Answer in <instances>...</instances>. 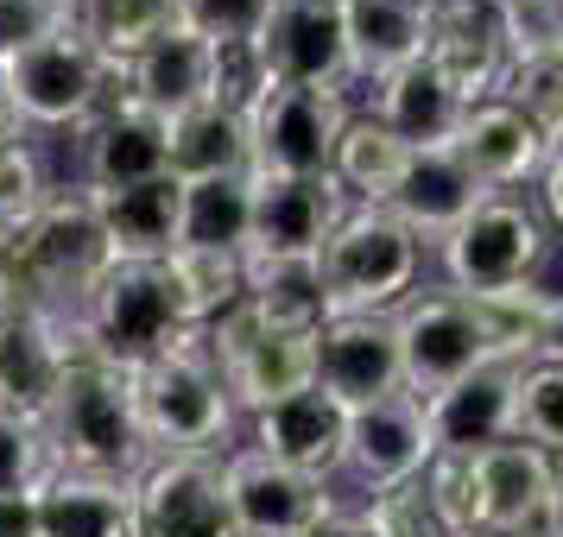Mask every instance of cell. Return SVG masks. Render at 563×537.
<instances>
[{
  "label": "cell",
  "instance_id": "cell-1",
  "mask_svg": "<svg viewBox=\"0 0 563 537\" xmlns=\"http://www.w3.org/2000/svg\"><path fill=\"white\" fill-rule=\"evenodd\" d=\"M45 443L52 461L70 474H108V481H140L146 474V430H140V399H133V373L102 355L70 360V373L57 385V405L45 417Z\"/></svg>",
  "mask_w": 563,
  "mask_h": 537
},
{
  "label": "cell",
  "instance_id": "cell-2",
  "mask_svg": "<svg viewBox=\"0 0 563 537\" xmlns=\"http://www.w3.org/2000/svg\"><path fill=\"white\" fill-rule=\"evenodd\" d=\"M133 399H140V430L153 461L165 456H197V461H222L234 436V392L222 380L216 355L203 348V329L178 342L172 355L146 360L133 373Z\"/></svg>",
  "mask_w": 563,
  "mask_h": 537
},
{
  "label": "cell",
  "instance_id": "cell-3",
  "mask_svg": "<svg viewBox=\"0 0 563 537\" xmlns=\"http://www.w3.org/2000/svg\"><path fill=\"white\" fill-rule=\"evenodd\" d=\"M190 335H197V323L184 316V298L172 284L165 259H108L89 304L77 310V348L114 360L128 373H140L158 355H172Z\"/></svg>",
  "mask_w": 563,
  "mask_h": 537
},
{
  "label": "cell",
  "instance_id": "cell-4",
  "mask_svg": "<svg viewBox=\"0 0 563 537\" xmlns=\"http://www.w3.org/2000/svg\"><path fill=\"white\" fill-rule=\"evenodd\" d=\"M108 234L96 215L89 190H52L45 203L32 209L26 222L13 228V266H20V298L45 316L77 323V310L89 304L96 279L108 272Z\"/></svg>",
  "mask_w": 563,
  "mask_h": 537
},
{
  "label": "cell",
  "instance_id": "cell-5",
  "mask_svg": "<svg viewBox=\"0 0 563 537\" xmlns=\"http://www.w3.org/2000/svg\"><path fill=\"white\" fill-rule=\"evenodd\" d=\"M317 266H323L330 316H393L418 291L424 240L386 209H349Z\"/></svg>",
  "mask_w": 563,
  "mask_h": 537
},
{
  "label": "cell",
  "instance_id": "cell-6",
  "mask_svg": "<svg viewBox=\"0 0 563 537\" xmlns=\"http://www.w3.org/2000/svg\"><path fill=\"white\" fill-rule=\"evenodd\" d=\"M7 82H13V108L26 127H89L108 102L128 96V70H114L77 26L52 32L45 45L7 57Z\"/></svg>",
  "mask_w": 563,
  "mask_h": 537
},
{
  "label": "cell",
  "instance_id": "cell-7",
  "mask_svg": "<svg viewBox=\"0 0 563 537\" xmlns=\"http://www.w3.org/2000/svg\"><path fill=\"white\" fill-rule=\"evenodd\" d=\"M532 26L494 0H424V64L462 96V108L494 102L526 52Z\"/></svg>",
  "mask_w": 563,
  "mask_h": 537
},
{
  "label": "cell",
  "instance_id": "cell-8",
  "mask_svg": "<svg viewBox=\"0 0 563 537\" xmlns=\"http://www.w3.org/2000/svg\"><path fill=\"white\" fill-rule=\"evenodd\" d=\"M437 254H443V284L450 291L487 298V291H512V284L538 279V266L551 254V228L526 197H487Z\"/></svg>",
  "mask_w": 563,
  "mask_h": 537
},
{
  "label": "cell",
  "instance_id": "cell-9",
  "mask_svg": "<svg viewBox=\"0 0 563 537\" xmlns=\"http://www.w3.org/2000/svg\"><path fill=\"white\" fill-rule=\"evenodd\" d=\"M349 127L342 89H298V82H260L247 102V153L260 178H330L335 139Z\"/></svg>",
  "mask_w": 563,
  "mask_h": 537
},
{
  "label": "cell",
  "instance_id": "cell-10",
  "mask_svg": "<svg viewBox=\"0 0 563 537\" xmlns=\"http://www.w3.org/2000/svg\"><path fill=\"white\" fill-rule=\"evenodd\" d=\"M393 335H399V360H406V392L418 405L494 360L475 304L450 284L443 291H411L406 304L393 310Z\"/></svg>",
  "mask_w": 563,
  "mask_h": 537
},
{
  "label": "cell",
  "instance_id": "cell-11",
  "mask_svg": "<svg viewBox=\"0 0 563 537\" xmlns=\"http://www.w3.org/2000/svg\"><path fill=\"white\" fill-rule=\"evenodd\" d=\"M203 348L216 355L222 380L234 392V411H266L317 385V335L266 329L247 304H234L229 316H216L203 329Z\"/></svg>",
  "mask_w": 563,
  "mask_h": 537
},
{
  "label": "cell",
  "instance_id": "cell-12",
  "mask_svg": "<svg viewBox=\"0 0 563 537\" xmlns=\"http://www.w3.org/2000/svg\"><path fill=\"white\" fill-rule=\"evenodd\" d=\"M222 493L241 537H305L323 512H335L330 481H310L298 468L260 456L254 443L222 456Z\"/></svg>",
  "mask_w": 563,
  "mask_h": 537
},
{
  "label": "cell",
  "instance_id": "cell-13",
  "mask_svg": "<svg viewBox=\"0 0 563 537\" xmlns=\"http://www.w3.org/2000/svg\"><path fill=\"white\" fill-rule=\"evenodd\" d=\"M70 360H77V323L45 316L32 304L0 310V411L45 424Z\"/></svg>",
  "mask_w": 563,
  "mask_h": 537
},
{
  "label": "cell",
  "instance_id": "cell-14",
  "mask_svg": "<svg viewBox=\"0 0 563 537\" xmlns=\"http://www.w3.org/2000/svg\"><path fill=\"white\" fill-rule=\"evenodd\" d=\"M266 82H298V89H349V26L342 7L323 0H279L273 20L254 38Z\"/></svg>",
  "mask_w": 563,
  "mask_h": 537
},
{
  "label": "cell",
  "instance_id": "cell-15",
  "mask_svg": "<svg viewBox=\"0 0 563 537\" xmlns=\"http://www.w3.org/2000/svg\"><path fill=\"white\" fill-rule=\"evenodd\" d=\"M349 197L330 178H260L254 171V259H317L342 228Z\"/></svg>",
  "mask_w": 563,
  "mask_h": 537
},
{
  "label": "cell",
  "instance_id": "cell-16",
  "mask_svg": "<svg viewBox=\"0 0 563 537\" xmlns=\"http://www.w3.org/2000/svg\"><path fill=\"white\" fill-rule=\"evenodd\" d=\"M317 385L335 392L349 411L406 392V360H399L393 316H330L317 329Z\"/></svg>",
  "mask_w": 563,
  "mask_h": 537
},
{
  "label": "cell",
  "instance_id": "cell-17",
  "mask_svg": "<svg viewBox=\"0 0 563 537\" xmlns=\"http://www.w3.org/2000/svg\"><path fill=\"white\" fill-rule=\"evenodd\" d=\"M140 532L146 537H241L234 532L222 461L165 456L140 474Z\"/></svg>",
  "mask_w": 563,
  "mask_h": 537
},
{
  "label": "cell",
  "instance_id": "cell-18",
  "mask_svg": "<svg viewBox=\"0 0 563 537\" xmlns=\"http://www.w3.org/2000/svg\"><path fill=\"white\" fill-rule=\"evenodd\" d=\"M424 424L443 456H482L494 443H512L519 436V367L487 360L482 373L424 399Z\"/></svg>",
  "mask_w": 563,
  "mask_h": 537
},
{
  "label": "cell",
  "instance_id": "cell-19",
  "mask_svg": "<svg viewBox=\"0 0 563 537\" xmlns=\"http://www.w3.org/2000/svg\"><path fill=\"white\" fill-rule=\"evenodd\" d=\"M431 456H437L431 424H424V405H418L411 392H393V399H374V405L349 411V449H342V468H355L367 493L418 481Z\"/></svg>",
  "mask_w": 563,
  "mask_h": 537
},
{
  "label": "cell",
  "instance_id": "cell-20",
  "mask_svg": "<svg viewBox=\"0 0 563 537\" xmlns=\"http://www.w3.org/2000/svg\"><path fill=\"white\" fill-rule=\"evenodd\" d=\"M216 82H222V45H209L203 32H190L178 20L158 45H146L128 64V102L172 127L178 114L216 102Z\"/></svg>",
  "mask_w": 563,
  "mask_h": 537
},
{
  "label": "cell",
  "instance_id": "cell-21",
  "mask_svg": "<svg viewBox=\"0 0 563 537\" xmlns=\"http://www.w3.org/2000/svg\"><path fill=\"white\" fill-rule=\"evenodd\" d=\"M254 449L310 474V481H330L342 468V449H349V405L323 385H305L279 405L254 411Z\"/></svg>",
  "mask_w": 563,
  "mask_h": 537
},
{
  "label": "cell",
  "instance_id": "cell-22",
  "mask_svg": "<svg viewBox=\"0 0 563 537\" xmlns=\"http://www.w3.org/2000/svg\"><path fill=\"white\" fill-rule=\"evenodd\" d=\"M487 197H494V190H487L450 146H418V153L406 158V178L393 183V197H386V215H399L418 240H437V247H443Z\"/></svg>",
  "mask_w": 563,
  "mask_h": 537
},
{
  "label": "cell",
  "instance_id": "cell-23",
  "mask_svg": "<svg viewBox=\"0 0 563 537\" xmlns=\"http://www.w3.org/2000/svg\"><path fill=\"white\" fill-rule=\"evenodd\" d=\"M172 171V127L133 108L128 96L108 102L89 127H82V190H128V183L165 178Z\"/></svg>",
  "mask_w": 563,
  "mask_h": 537
},
{
  "label": "cell",
  "instance_id": "cell-24",
  "mask_svg": "<svg viewBox=\"0 0 563 537\" xmlns=\"http://www.w3.org/2000/svg\"><path fill=\"white\" fill-rule=\"evenodd\" d=\"M450 153H456L462 165L494 190V197H507V190H519V183H538L551 146H544V133H538L507 96H494V102H482V108L462 114Z\"/></svg>",
  "mask_w": 563,
  "mask_h": 537
},
{
  "label": "cell",
  "instance_id": "cell-25",
  "mask_svg": "<svg viewBox=\"0 0 563 537\" xmlns=\"http://www.w3.org/2000/svg\"><path fill=\"white\" fill-rule=\"evenodd\" d=\"M563 461L544 456L538 443L512 436V443H494L475 456V486H482V532L494 537H526L532 518L544 512L551 486H558Z\"/></svg>",
  "mask_w": 563,
  "mask_h": 537
},
{
  "label": "cell",
  "instance_id": "cell-26",
  "mask_svg": "<svg viewBox=\"0 0 563 537\" xmlns=\"http://www.w3.org/2000/svg\"><path fill=\"white\" fill-rule=\"evenodd\" d=\"M32 506H38V537H146L140 532V481L57 468L32 493Z\"/></svg>",
  "mask_w": 563,
  "mask_h": 537
},
{
  "label": "cell",
  "instance_id": "cell-27",
  "mask_svg": "<svg viewBox=\"0 0 563 537\" xmlns=\"http://www.w3.org/2000/svg\"><path fill=\"white\" fill-rule=\"evenodd\" d=\"M178 209H184V183L172 171L146 178V183H128V190H102L96 215H102L108 254L114 259H172L178 254Z\"/></svg>",
  "mask_w": 563,
  "mask_h": 537
},
{
  "label": "cell",
  "instance_id": "cell-28",
  "mask_svg": "<svg viewBox=\"0 0 563 537\" xmlns=\"http://www.w3.org/2000/svg\"><path fill=\"white\" fill-rule=\"evenodd\" d=\"M462 114H468V108H462V96L437 77L424 57L374 82V121L399 133L411 153H418V146H450V139H456V127H462Z\"/></svg>",
  "mask_w": 563,
  "mask_h": 537
},
{
  "label": "cell",
  "instance_id": "cell-29",
  "mask_svg": "<svg viewBox=\"0 0 563 537\" xmlns=\"http://www.w3.org/2000/svg\"><path fill=\"white\" fill-rule=\"evenodd\" d=\"M342 26L355 82H380L424 57V0H355L342 7Z\"/></svg>",
  "mask_w": 563,
  "mask_h": 537
},
{
  "label": "cell",
  "instance_id": "cell-30",
  "mask_svg": "<svg viewBox=\"0 0 563 537\" xmlns=\"http://www.w3.org/2000/svg\"><path fill=\"white\" fill-rule=\"evenodd\" d=\"M266 329L317 335L330 323V291H323V266L317 259H254L247 254V298Z\"/></svg>",
  "mask_w": 563,
  "mask_h": 537
},
{
  "label": "cell",
  "instance_id": "cell-31",
  "mask_svg": "<svg viewBox=\"0 0 563 537\" xmlns=\"http://www.w3.org/2000/svg\"><path fill=\"white\" fill-rule=\"evenodd\" d=\"M254 153H247V114L241 108H190L172 121V178L203 183V178H247Z\"/></svg>",
  "mask_w": 563,
  "mask_h": 537
},
{
  "label": "cell",
  "instance_id": "cell-32",
  "mask_svg": "<svg viewBox=\"0 0 563 537\" xmlns=\"http://www.w3.org/2000/svg\"><path fill=\"white\" fill-rule=\"evenodd\" d=\"M411 146L393 127H380L374 114H349V127L335 139L330 158V183L349 197V209H386L393 183L406 178Z\"/></svg>",
  "mask_w": 563,
  "mask_h": 537
},
{
  "label": "cell",
  "instance_id": "cell-33",
  "mask_svg": "<svg viewBox=\"0 0 563 537\" xmlns=\"http://www.w3.org/2000/svg\"><path fill=\"white\" fill-rule=\"evenodd\" d=\"M247 234H254V171H247V178L184 183L178 247H203V254H247Z\"/></svg>",
  "mask_w": 563,
  "mask_h": 537
},
{
  "label": "cell",
  "instance_id": "cell-34",
  "mask_svg": "<svg viewBox=\"0 0 563 537\" xmlns=\"http://www.w3.org/2000/svg\"><path fill=\"white\" fill-rule=\"evenodd\" d=\"M70 26L114 70H128L146 45H158L165 32L178 26V0H70Z\"/></svg>",
  "mask_w": 563,
  "mask_h": 537
},
{
  "label": "cell",
  "instance_id": "cell-35",
  "mask_svg": "<svg viewBox=\"0 0 563 537\" xmlns=\"http://www.w3.org/2000/svg\"><path fill=\"white\" fill-rule=\"evenodd\" d=\"M500 96H507V102L544 133V146L558 153L563 146V20L526 38V52L512 57V77H507Z\"/></svg>",
  "mask_w": 563,
  "mask_h": 537
},
{
  "label": "cell",
  "instance_id": "cell-36",
  "mask_svg": "<svg viewBox=\"0 0 563 537\" xmlns=\"http://www.w3.org/2000/svg\"><path fill=\"white\" fill-rule=\"evenodd\" d=\"M172 266V284L184 298V316L209 329L216 316H229L241 298H247V254H203V247H178L165 259Z\"/></svg>",
  "mask_w": 563,
  "mask_h": 537
},
{
  "label": "cell",
  "instance_id": "cell-37",
  "mask_svg": "<svg viewBox=\"0 0 563 537\" xmlns=\"http://www.w3.org/2000/svg\"><path fill=\"white\" fill-rule=\"evenodd\" d=\"M418 486H424V500L437 506V518H443V532H450V537L482 532V486H475V456H443V449H437V456L424 461Z\"/></svg>",
  "mask_w": 563,
  "mask_h": 537
},
{
  "label": "cell",
  "instance_id": "cell-38",
  "mask_svg": "<svg viewBox=\"0 0 563 537\" xmlns=\"http://www.w3.org/2000/svg\"><path fill=\"white\" fill-rule=\"evenodd\" d=\"M519 436L563 461V360L519 367Z\"/></svg>",
  "mask_w": 563,
  "mask_h": 537
},
{
  "label": "cell",
  "instance_id": "cell-39",
  "mask_svg": "<svg viewBox=\"0 0 563 537\" xmlns=\"http://www.w3.org/2000/svg\"><path fill=\"white\" fill-rule=\"evenodd\" d=\"M52 474L57 461H52V443H45V424H26V417L0 411V500L38 493Z\"/></svg>",
  "mask_w": 563,
  "mask_h": 537
},
{
  "label": "cell",
  "instance_id": "cell-40",
  "mask_svg": "<svg viewBox=\"0 0 563 537\" xmlns=\"http://www.w3.org/2000/svg\"><path fill=\"white\" fill-rule=\"evenodd\" d=\"M361 518H367V532H374V537H450V532H443V518H437V506L424 500V486H418V481H399V486H380V493H367Z\"/></svg>",
  "mask_w": 563,
  "mask_h": 537
},
{
  "label": "cell",
  "instance_id": "cell-41",
  "mask_svg": "<svg viewBox=\"0 0 563 537\" xmlns=\"http://www.w3.org/2000/svg\"><path fill=\"white\" fill-rule=\"evenodd\" d=\"M279 0H178V20L209 45H254Z\"/></svg>",
  "mask_w": 563,
  "mask_h": 537
},
{
  "label": "cell",
  "instance_id": "cell-42",
  "mask_svg": "<svg viewBox=\"0 0 563 537\" xmlns=\"http://www.w3.org/2000/svg\"><path fill=\"white\" fill-rule=\"evenodd\" d=\"M52 197V183H45V158L32 153V139H0V222L7 228H20L32 209Z\"/></svg>",
  "mask_w": 563,
  "mask_h": 537
},
{
  "label": "cell",
  "instance_id": "cell-43",
  "mask_svg": "<svg viewBox=\"0 0 563 537\" xmlns=\"http://www.w3.org/2000/svg\"><path fill=\"white\" fill-rule=\"evenodd\" d=\"M70 26V0H0V64Z\"/></svg>",
  "mask_w": 563,
  "mask_h": 537
},
{
  "label": "cell",
  "instance_id": "cell-44",
  "mask_svg": "<svg viewBox=\"0 0 563 537\" xmlns=\"http://www.w3.org/2000/svg\"><path fill=\"white\" fill-rule=\"evenodd\" d=\"M538 215H544V228H563V146L538 171Z\"/></svg>",
  "mask_w": 563,
  "mask_h": 537
},
{
  "label": "cell",
  "instance_id": "cell-45",
  "mask_svg": "<svg viewBox=\"0 0 563 537\" xmlns=\"http://www.w3.org/2000/svg\"><path fill=\"white\" fill-rule=\"evenodd\" d=\"M0 537H38V506H32V493L0 500Z\"/></svg>",
  "mask_w": 563,
  "mask_h": 537
},
{
  "label": "cell",
  "instance_id": "cell-46",
  "mask_svg": "<svg viewBox=\"0 0 563 537\" xmlns=\"http://www.w3.org/2000/svg\"><path fill=\"white\" fill-rule=\"evenodd\" d=\"M305 537H374V532H367V518H361V512H342V506H335V512H323V518H317Z\"/></svg>",
  "mask_w": 563,
  "mask_h": 537
},
{
  "label": "cell",
  "instance_id": "cell-47",
  "mask_svg": "<svg viewBox=\"0 0 563 537\" xmlns=\"http://www.w3.org/2000/svg\"><path fill=\"white\" fill-rule=\"evenodd\" d=\"M26 121H20V108H13V82H7V64H0V139H20Z\"/></svg>",
  "mask_w": 563,
  "mask_h": 537
},
{
  "label": "cell",
  "instance_id": "cell-48",
  "mask_svg": "<svg viewBox=\"0 0 563 537\" xmlns=\"http://www.w3.org/2000/svg\"><path fill=\"white\" fill-rule=\"evenodd\" d=\"M494 7H507L512 20H526V26H532V13H558V0H494Z\"/></svg>",
  "mask_w": 563,
  "mask_h": 537
},
{
  "label": "cell",
  "instance_id": "cell-49",
  "mask_svg": "<svg viewBox=\"0 0 563 537\" xmlns=\"http://www.w3.org/2000/svg\"><path fill=\"white\" fill-rule=\"evenodd\" d=\"M323 7H355V0H323Z\"/></svg>",
  "mask_w": 563,
  "mask_h": 537
},
{
  "label": "cell",
  "instance_id": "cell-50",
  "mask_svg": "<svg viewBox=\"0 0 563 537\" xmlns=\"http://www.w3.org/2000/svg\"><path fill=\"white\" fill-rule=\"evenodd\" d=\"M462 537H494V532H462Z\"/></svg>",
  "mask_w": 563,
  "mask_h": 537
},
{
  "label": "cell",
  "instance_id": "cell-51",
  "mask_svg": "<svg viewBox=\"0 0 563 537\" xmlns=\"http://www.w3.org/2000/svg\"><path fill=\"white\" fill-rule=\"evenodd\" d=\"M558 7H563V0H558Z\"/></svg>",
  "mask_w": 563,
  "mask_h": 537
}]
</instances>
